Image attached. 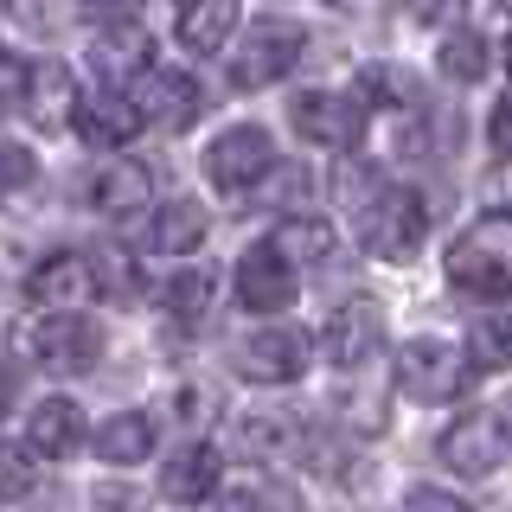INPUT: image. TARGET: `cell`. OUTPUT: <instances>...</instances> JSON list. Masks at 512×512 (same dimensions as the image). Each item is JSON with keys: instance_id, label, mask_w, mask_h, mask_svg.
I'll return each mask as SVG.
<instances>
[{"instance_id": "1f68e13d", "label": "cell", "mask_w": 512, "mask_h": 512, "mask_svg": "<svg viewBox=\"0 0 512 512\" xmlns=\"http://www.w3.org/2000/svg\"><path fill=\"white\" fill-rule=\"evenodd\" d=\"M26 84H32V64H20V58H0V109L26 103Z\"/></svg>"}, {"instance_id": "836d02e7", "label": "cell", "mask_w": 512, "mask_h": 512, "mask_svg": "<svg viewBox=\"0 0 512 512\" xmlns=\"http://www.w3.org/2000/svg\"><path fill=\"white\" fill-rule=\"evenodd\" d=\"M461 7H468V0H410V13H416V20H429V26H448Z\"/></svg>"}, {"instance_id": "8992f818", "label": "cell", "mask_w": 512, "mask_h": 512, "mask_svg": "<svg viewBox=\"0 0 512 512\" xmlns=\"http://www.w3.org/2000/svg\"><path fill=\"white\" fill-rule=\"evenodd\" d=\"M237 372L250 384H295L308 372V333L295 327H256L250 340H237Z\"/></svg>"}, {"instance_id": "8fae6325", "label": "cell", "mask_w": 512, "mask_h": 512, "mask_svg": "<svg viewBox=\"0 0 512 512\" xmlns=\"http://www.w3.org/2000/svg\"><path fill=\"white\" fill-rule=\"evenodd\" d=\"M135 109L148 122L160 128H192V116H199V90H192V77L186 71H141V84H135Z\"/></svg>"}, {"instance_id": "74e56055", "label": "cell", "mask_w": 512, "mask_h": 512, "mask_svg": "<svg viewBox=\"0 0 512 512\" xmlns=\"http://www.w3.org/2000/svg\"><path fill=\"white\" fill-rule=\"evenodd\" d=\"M506 64H512V39H506Z\"/></svg>"}, {"instance_id": "30bf717a", "label": "cell", "mask_w": 512, "mask_h": 512, "mask_svg": "<svg viewBox=\"0 0 512 512\" xmlns=\"http://www.w3.org/2000/svg\"><path fill=\"white\" fill-rule=\"evenodd\" d=\"M442 461H448V468H455V474H493V468H500V461H506V436H500V416H461V423L455 429H448V436H442Z\"/></svg>"}, {"instance_id": "484cf974", "label": "cell", "mask_w": 512, "mask_h": 512, "mask_svg": "<svg viewBox=\"0 0 512 512\" xmlns=\"http://www.w3.org/2000/svg\"><path fill=\"white\" fill-rule=\"evenodd\" d=\"M218 512H301V493L288 480H269V487H237L224 493Z\"/></svg>"}, {"instance_id": "4dcf8cb0", "label": "cell", "mask_w": 512, "mask_h": 512, "mask_svg": "<svg viewBox=\"0 0 512 512\" xmlns=\"http://www.w3.org/2000/svg\"><path fill=\"white\" fill-rule=\"evenodd\" d=\"M404 512H474V506L461 500V493H442V487H410Z\"/></svg>"}, {"instance_id": "cb8c5ba5", "label": "cell", "mask_w": 512, "mask_h": 512, "mask_svg": "<svg viewBox=\"0 0 512 512\" xmlns=\"http://www.w3.org/2000/svg\"><path fill=\"white\" fill-rule=\"evenodd\" d=\"M276 250L295 263V256H308V263H320V256L333 250V224L327 218H288L276 231Z\"/></svg>"}, {"instance_id": "44dd1931", "label": "cell", "mask_w": 512, "mask_h": 512, "mask_svg": "<svg viewBox=\"0 0 512 512\" xmlns=\"http://www.w3.org/2000/svg\"><path fill=\"white\" fill-rule=\"evenodd\" d=\"M90 58H96L103 77H122V71H135V64H148V32H141L135 20H116V32H103Z\"/></svg>"}, {"instance_id": "83f0119b", "label": "cell", "mask_w": 512, "mask_h": 512, "mask_svg": "<svg viewBox=\"0 0 512 512\" xmlns=\"http://www.w3.org/2000/svg\"><path fill=\"white\" fill-rule=\"evenodd\" d=\"M32 180H39V160H32V148H20V141H0V205H13Z\"/></svg>"}, {"instance_id": "9c48e42d", "label": "cell", "mask_w": 512, "mask_h": 512, "mask_svg": "<svg viewBox=\"0 0 512 512\" xmlns=\"http://www.w3.org/2000/svg\"><path fill=\"white\" fill-rule=\"evenodd\" d=\"M295 263L276 250V244H256L244 250V263H237V301H244L250 314H282L288 301H295Z\"/></svg>"}, {"instance_id": "5bb4252c", "label": "cell", "mask_w": 512, "mask_h": 512, "mask_svg": "<svg viewBox=\"0 0 512 512\" xmlns=\"http://www.w3.org/2000/svg\"><path fill=\"white\" fill-rule=\"evenodd\" d=\"M90 288H96L90 256L64 250V256H45V263L26 276V301H32V308H64V301H84Z\"/></svg>"}, {"instance_id": "603a6c76", "label": "cell", "mask_w": 512, "mask_h": 512, "mask_svg": "<svg viewBox=\"0 0 512 512\" xmlns=\"http://www.w3.org/2000/svg\"><path fill=\"white\" fill-rule=\"evenodd\" d=\"M135 128H141L135 96H96L90 116H84V135H90V141H128Z\"/></svg>"}, {"instance_id": "3957f363", "label": "cell", "mask_w": 512, "mask_h": 512, "mask_svg": "<svg viewBox=\"0 0 512 512\" xmlns=\"http://www.w3.org/2000/svg\"><path fill=\"white\" fill-rule=\"evenodd\" d=\"M461 384H468V352L461 346L410 340L397 352V391H404L410 404H448V397H461Z\"/></svg>"}, {"instance_id": "f1b7e54d", "label": "cell", "mask_w": 512, "mask_h": 512, "mask_svg": "<svg viewBox=\"0 0 512 512\" xmlns=\"http://www.w3.org/2000/svg\"><path fill=\"white\" fill-rule=\"evenodd\" d=\"M474 365H512V320H474Z\"/></svg>"}, {"instance_id": "2e32d148", "label": "cell", "mask_w": 512, "mask_h": 512, "mask_svg": "<svg viewBox=\"0 0 512 512\" xmlns=\"http://www.w3.org/2000/svg\"><path fill=\"white\" fill-rule=\"evenodd\" d=\"M26 442L39 448V455H52V461L77 455V448H84V410H77L71 397H45V404L32 410V423H26Z\"/></svg>"}, {"instance_id": "7402d4cb", "label": "cell", "mask_w": 512, "mask_h": 512, "mask_svg": "<svg viewBox=\"0 0 512 512\" xmlns=\"http://www.w3.org/2000/svg\"><path fill=\"white\" fill-rule=\"evenodd\" d=\"M237 448H244L250 461H276V455L295 448V423H288V416H244V423H237Z\"/></svg>"}, {"instance_id": "9a60e30c", "label": "cell", "mask_w": 512, "mask_h": 512, "mask_svg": "<svg viewBox=\"0 0 512 512\" xmlns=\"http://www.w3.org/2000/svg\"><path fill=\"white\" fill-rule=\"evenodd\" d=\"M372 352H378V308L372 301H352V308H340L333 327H327V359L340 365V372H359Z\"/></svg>"}, {"instance_id": "8d00e7d4", "label": "cell", "mask_w": 512, "mask_h": 512, "mask_svg": "<svg viewBox=\"0 0 512 512\" xmlns=\"http://www.w3.org/2000/svg\"><path fill=\"white\" fill-rule=\"evenodd\" d=\"M7 404H13V378L0 372V416H7Z\"/></svg>"}, {"instance_id": "d590c367", "label": "cell", "mask_w": 512, "mask_h": 512, "mask_svg": "<svg viewBox=\"0 0 512 512\" xmlns=\"http://www.w3.org/2000/svg\"><path fill=\"white\" fill-rule=\"evenodd\" d=\"M493 416H500V436H506V455H512V397H506V404L493 410Z\"/></svg>"}, {"instance_id": "f546056e", "label": "cell", "mask_w": 512, "mask_h": 512, "mask_svg": "<svg viewBox=\"0 0 512 512\" xmlns=\"http://www.w3.org/2000/svg\"><path fill=\"white\" fill-rule=\"evenodd\" d=\"M20 493H32V461L0 442V500H20Z\"/></svg>"}, {"instance_id": "ffe728a7", "label": "cell", "mask_w": 512, "mask_h": 512, "mask_svg": "<svg viewBox=\"0 0 512 512\" xmlns=\"http://www.w3.org/2000/svg\"><path fill=\"white\" fill-rule=\"evenodd\" d=\"M237 26V0H186L180 13V45L186 52H218Z\"/></svg>"}, {"instance_id": "ba28073f", "label": "cell", "mask_w": 512, "mask_h": 512, "mask_svg": "<svg viewBox=\"0 0 512 512\" xmlns=\"http://www.w3.org/2000/svg\"><path fill=\"white\" fill-rule=\"evenodd\" d=\"M295 128L308 141H320V148H359L365 141V109L352 103V96H333V90H308V96H295Z\"/></svg>"}, {"instance_id": "ac0fdd59", "label": "cell", "mask_w": 512, "mask_h": 512, "mask_svg": "<svg viewBox=\"0 0 512 512\" xmlns=\"http://www.w3.org/2000/svg\"><path fill=\"white\" fill-rule=\"evenodd\" d=\"M77 109V84L64 64H32V84H26V116L39 128H64Z\"/></svg>"}, {"instance_id": "e575fe53", "label": "cell", "mask_w": 512, "mask_h": 512, "mask_svg": "<svg viewBox=\"0 0 512 512\" xmlns=\"http://www.w3.org/2000/svg\"><path fill=\"white\" fill-rule=\"evenodd\" d=\"M96 512H135L128 487H96Z\"/></svg>"}, {"instance_id": "d4e9b609", "label": "cell", "mask_w": 512, "mask_h": 512, "mask_svg": "<svg viewBox=\"0 0 512 512\" xmlns=\"http://www.w3.org/2000/svg\"><path fill=\"white\" fill-rule=\"evenodd\" d=\"M436 64L455 77V84H480V77H487V45H480V32H448Z\"/></svg>"}, {"instance_id": "6da1fadb", "label": "cell", "mask_w": 512, "mask_h": 512, "mask_svg": "<svg viewBox=\"0 0 512 512\" xmlns=\"http://www.w3.org/2000/svg\"><path fill=\"white\" fill-rule=\"evenodd\" d=\"M423 199H416L410 186H372V199L359 205V237H365V250L372 256H410L416 244H423Z\"/></svg>"}, {"instance_id": "52a82bcc", "label": "cell", "mask_w": 512, "mask_h": 512, "mask_svg": "<svg viewBox=\"0 0 512 512\" xmlns=\"http://www.w3.org/2000/svg\"><path fill=\"white\" fill-rule=\"evenodd\" d=\"M32 359L45 372H90L103 359V327L84 314H52V320L32 327Z\"/></svg>"}, {"instance_id": "5b68a950", "label": "cell", "mask_w": 512, "mask_h": 512, "mask_svg": "<svg viewBox=\"0 0 512 512\" xmlns=\"http://www.w3.org/2000/svg\"><path fill=\"white\" fill-rule=\"evenodd\" d=\"M269 167H276V148H269L263 128H224V135L205 148V173H212L218 192H244L250 180H269Z\"/></svg>"}, {"instance_id": "d6986e66", "label": "cell", "mask_w": 512, "mask_h": 512, "mask_svg": "<svg viewBox=\"0 0 512 512\" xmlns=\"http://www.w3.org/2000/svg\"><path fill=\"white\" fill-rule=\"evenodd\" d=\"M96 455L109 461V468H135V461L154 455V423L141 410H116L103 429H96Z\"/></svg>"}, {"instance_id": "e0dca14e", "label": "cell", "mask_w": 512, "mask_h": 512, "mask_svg": "<svg viewBox=\"0 0 512 512\" xmlns=\"http://www.w3.org/2000/svg\"><path fill=\"white\" fill-rule=\"evenodd\" d=\"M205 231H212V218H205L199 199H167V205L154 212V224H148V244H154L160 256H186V250L205 244Z\"/></svg>"}, {"instance_id": "4fadbf2b", "label": "cell", "mask_w": 512, "mask_h": 512, "mask_svg": "<svg viewBox=\"0 0 512 512\" xmlns=\"http://www.w3.org/2000/svg\"><path fill=\"white\" fill-rule=\"evenodd\" d=\"M148 199H154V180H148L141 160H109V167H96L90 205L103 218H135V212H148Z\"/></svg>"}, {"instance_id": "277c9868", "label": "cell", "mask_w": 512, "mask_h": 512, "mask_svg": "<svg viewBox=\"0 0 512 512\" xmlns=\"http://www.w3.org/2000/svg\"><path fill=\"white\" fill-rule=\"evenodd\" d=\"M301 45H308V32H301L295 20H256V26L244 32V45H237V58H231V84H237V90L276 84V77L295 71Z\"/></svg>"}, {"instance_id": "7c38bea8", "label": "cell", "mask_w": 512, "mask_h": 512, "mask_svg": "<svg viewBox=\"0 0 512 512\" xmlns=\"http://www.w3.org/2000/svg\"><path fill=\"white\" fill-rule=\"evenodd\" d=\"M160 493H167L173 506H199L218 493V448L212 442H186L167 455V468H160Z\"/></svg>"}, {"instance_id": "7a4b0ae2", "label": "cell", "mask_w": 512, "mask_h": 512, "mask_svg": "<svg viewBox=\"0 0 512 512\" xmlns=\"http://www.w3.org/2000/svg\"><path fill=\"white\" fill-rule=\"evenodd\" d=\"M448 282H455L461 295H474V301H512V256H506L493 224L461 231L455 244H448Z\"/></svg>"}, {"instance_id": "4316f807", "label": "cell", "mask_w": 512, "mask_h": 512, "mask_svg": "<svg viewBox=\"0 0 512 512\" xmlns=\"http://www.w3.org/2000/svg\"><path fill=\"white\" fill-rule=\"evenodd\" d=\"M205 301H212V276H205V269H180V276L167 282V314L173 320H205Z\"/></svg>"}, {"instance_id": "d6a6232c", "label": "cell", "mask_w": 512, "mask_h": 512, "mask_svg": "<svg viewBox=\"0 0 512 512\" xmlns=\"http://www.w3.org/2000/svg\"><path fill=\"white\" fill-rule=\"evenodd\" d=\"M487 135H493V154L512 160V96L506 103H493V116H487Z\"/></svg>"}]
</instances>
